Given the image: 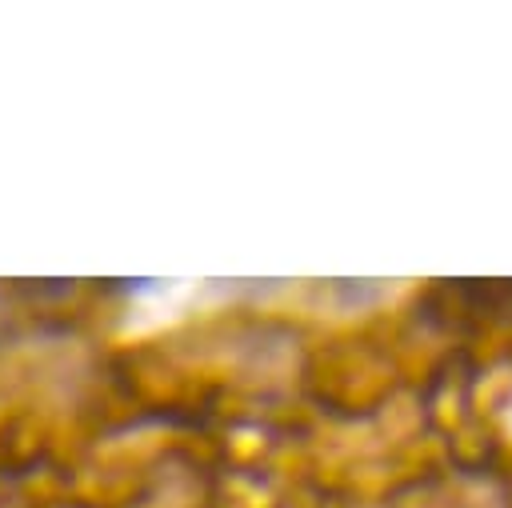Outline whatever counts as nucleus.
Here are the masks:
<instances>
[]
</instances>
